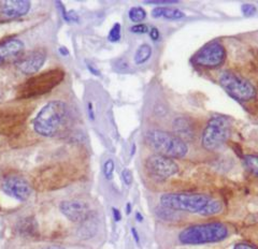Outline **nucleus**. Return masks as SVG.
<instances>
[{
  "mask_svg": "<svg viewBox=\"0 0 258 249\" xmlns=\"http://www.w3.org/2000/svg\"><path fill=\"white\" fill-rule=\"evenodd\" d=\"M68 112L69 108L63 101L54 100L46 103L32 122L35 132L44 138L55 136L66 123Z\"/></svg>",
  "mask_w": 258,
  "mask_h": 249,
  "instance_id": "nucleus-1",
  "label": "nucleus"
},
{
  "mask_svg": "<svg viewBox=\"0 0 258 249\" xmlns=\"http://www.w3.org/2000/svg\"><path fill=\"white\" fill-rule=\"evenodd\" d=\"M229 234V230L222 222L194 224L185 228L179 234L180 243L184 245H201L219 243Z\"/></svg>",
  "mask_w": 258,
  "mask_h": 249,
  "instance_id": "nucleus-2",
  "label": "nucleus"
},
{
  "mask_svg": "<svg viewBox=\"0 0 258 249\" xmlns=\"http://www.w3.org/2000/svg\"><path fill=\"white\" fill-rule=\"evenodd\" d=\"M145 142L157 151V154L168 158H183L188 152L187 144L179 135L164 130L152 129L145 132Z\"/></svg>",
  "mask_w": 258,
  "mask_h": 249,
  "instance_id": "nucleus-3",
  "label": "nucleus"
},
{
  "mask_svg": "<svg viewBox=\"0 0 258 249\" xmlns=\"http://www.w3.org/2000/svg\"><path fill=\"white\" fill-rule=\"evenodd\" d=\"M64 78V71L56 68L30 77L20 86L18 97L20 99H30L45 95L58 86Z\"/></svg>",
  "mask_w": 258,
  "mask_h": 249,
  "instance_id": "nucleus-4",
  "label": "nucleus"
},
{
  "mask_svg": "<svg viewBox=\"0 0 258 249\" xmlns=\"http://www.w3.org/2000/svg\"><path fill=\"white\" fill-rule=\"evenodd\" d=\"M210 200H211V198L203 194L175 192V194H165L161 196L160 205L175 212L199 214Z\"/></svg>",
  "mask_w": 258,
  "mask_h": 249,
  "instance_id": "nucleus-5",
  "label": "nucleus"
},
{
  "mask_svg": "<svg viewBox=\"0 0 258 249\" xmlns=\"http://www.w3.org/2000/svg\"><path fill=\"white\" fill-rule=\"evenodd\" d=\"M231 133V124L229 119L222 115H215L209 122L201 135V144L209 151L216 150L224 143L227 142Z\"/></svg>",
  "mask_w": 258,
  "mask_h": 249,
  "instance_id": "nucleus-6",
  "label": "nucleus"
},
{
  "mask_svg": "<svg viewBox=\"0 0 258 249\" xmlns=\"http://www.w3.org/2000/svg\"><path fill=\"white\" fill-rule=\"evenodd\" d=\"M220 83L226 92L239 100L248 101L256 97L257 92L254 85L231 71L223 72L220 76Z\"/></svg>",
  "mask_w": 258,
  "mask_h": 249,
  "instance_id": "nucleus-7",
  "label": "nucleus"
},
{
  "mask_svg": "<svg viewBox=\"0 0 258 249\" xmlns=\"http://www.w3.org/2000/svg\"><path fill=\"white\" fill-rule=\"evenodd\" d=\"M145 170L152 179L166 181L179 172V165L171 158L154 154L145 160Z\"/></svg>",
  "mask_w": 258,
  "mask_h": 249,
  "instance_id": "nucleus-8",
  "label": "nucleus"
},
{
  "mask_svg": "<svg viewBox=\"0 0 258 249\" xmlns=\"http://www.w3.org/2000/svg\"><path fill=\"white\" fill-rule=\"evenodd\" d=\"M226 59L225 47L219 42H211L204 46L194 57V61L200 67L217 68Z\"/></svg>",
  "mask_w": 258,
  "mask_h": 249,
  "instance_id": "nucleus-9",
  "label": "nucleus"
},
{
  "mask_svg": "<svg viewBox=\"0 0 258 249\" xmlns=\"http://www.w3.org/2000/svg\"><path fill=\"white\" fill-rule=\"evenodd\" d=\"M60 213L72 222H84L91 215V208L84 201L67 200L59 205Z\"/></svg>",
  "mask_w": 258,
  "mask_h": 249,
  "instance_id": "nucleus-10",
  "label": "nucleus"
},
{
  "mask_svg": "<svg viewBox=\"0 0 258 249\" xmlns=\"http://www.w3.org/2000/svg\"><path fill=\"white\" fill-rule=\"evenodd\" d=\"M2 187L6 195L21 201V202L26 201L31 194V187L29 183L25 179L16 175H11L6 178L3 182Z\"/></svg>",
  "mask_w": 258,
  "mask_h": 249,
  "instance_id": "nucleus-11",
  "label": "nucleus"
},
{
  "mask_svg": "<svg viewBox=\"0 0 258 249\" xmlns=\"http://www.w3.org/2000/svg\"><path fill=\"white\" fill-rule=\"evenodd\" d=\"M46 60V53L42 50H37L28 53L25 57H22L18 61V69L23 74L31 75L43 67Z\"/></svg>",
  "mask_w": 258,
  "mask_h": 249,
  "instance_id": "nucleus-12",
  "label": "nucleus"
},
{
  "mask_svg": "<svg viewBox=\"0 0 258 249\" xmlns=\"http://www.w3.org/2000/svg\"><path fill=\"white\" fill-rule=\"evenodd\" d=\"M30 2L28 0H9L0 2V13L6 18L16 19L26 15L30 10Z\"/></svg>",
  "mask_w": 258,
  "mask_h": 249,
  "instance_id": "nucleus-13",
  "label": "nucleus"
},
{
  "mask_svg": "<svg viewBox=\"0 0 258 249\" xmlns=\"http://www.w3.org/2000/svg\"><path fill=\"white\" fill-rule=\"evenodd\" d=\"M24 51V43L20 39H10L0 43V66L13 58L19 57Z\"/></svg>",
  "mask_w": 258,
  "mask_h": 249,
  "instance_id": "nucleus-14",
  "label": "nucleus"
},
{
  "mask_svg": "<svg viewBox=\"0 0 258 249\" xmlns=\"http://www.w3.org/2000/svg\"><path fill=\"white\" fill-rule=\"evenodd\" d=\"M186 17L183 11L175 9V8H169V7H157L155 9L152 10V18L154 19H161L164 18L166 20H181Z\"/></svg>",
  "mask_w": 258,
  "mask_h": 249,
  "instance_id": "nucleus-15",
  "label": "nucleus"
},
{
  "mask_svg": "<svg viewBox=\"0 0 258 249\" xmlns=\"http://www.w3.org/2000/svg\"><path fill=\"white\" fill-rule=\"evenodd\" d=\"M153 54V49L152 46L148 43H143L141 44L138 49H137L135 56H134V61L136 63V66H142L144 63H147Z\"/></svg>",
  "mask_w": 258,
  "mask_h": 249,
  "instance_id": "nucleus-16",
  "label": "nucleus"
},
{
  "mask_svg": "<svg viewBox=\"0 0 258 249\" xmlns=\"http://www.w3.org/2000/svg\"><path fill=\"white\" fill-rule=\"evenodd\" d=\"M174 128L182 140H184L185 136H188L191 133V127L188 124V120L185 118H177L174 122Z\"/></svg>",
  "mask_w": 258,
  "mask_h": 249,
  "instance_id": "nucleus-17",
  "label": "nucleus"
},
{
  "mask_svg": "<svg viewBox=\"0 0 258 249\" xmlns=\"http://www.w3.org/2000/svg\"><path fill=\"white\" fill-rule=\"evenodd\" d=\"M222 210H223L222 202H220V201H217V200L211 199L199 214L203 216H212V215H216V214L221 213Z\"/></svg>",
  "mask_w": 258,
  "mask_h": 249,
  "instance_id": "nucleus-18",
  "label": "nucleus"
},
{
  "mask_svg": "<svg viewBox=\"0 0 258 249\" xmlns=\"http://www.w3.org/2000/svg\"><path fill=\"white\" fill-rule=\"evenodd\" d=\"M128 18L132 22L140 24L147 19V11H145L142 7H133L132 9L128 11Z\"/></svg>",
  "mask_w": 258,
  "mask_h": 249,
  "instance_id": "nucleus-19",
  "label": "nucleus"
},
{
  "mask_svg": "<svg viewBox=\"0 0 258 249\" xmlns=\"http://www.w3.org/2000/svg\"><path fill=\"white\" fill-rule=\"evenodd\" d=\"M243 161L247 170L254 176H256V178H258V156L245 155L243 158Z\"/></svg>",
  "mask_w": 258,
  "mask_h": 249,
  "instance_id": "nucleus-20",
  "label": "nucleus"
},
{
  "mask_svg": "<svg viewBox=\"0 0 258 249\" xmlns=\"http://www.w3.org/2000/svg\"><path fill=\"white\" fill-rule=\"evenodd\" d=\"M156 215L159 217V218L164 219V220H175L177 218V215L175 211L169 210L167 207L164 206H159L155 210Z\"/></svg>",
  "mask_w": 258,
  "mask_h": 249,
  "instance_id": "nucleus-21",
  "label": "nucleus"
},
{
  "mask_svg": "<svg viewBox=\"0 0 258 249\" xmlns=\"http://www.w3.org/2000/svg\"><path fill=\"white\" fill-rule=\"evenodd\" d=\"M120 39H122V25L119 23H115L109 31L108 40L112 43H117Z\"/></svg>",
  "mask_w": 258,
  "mask_h": 249,
  "instance_id": "nucleus-22",
  "label": "nucleus"
},
{
  "mask_svg": "<svg viewBox=\"0 0 258 249\" xmlns=\"http://www.w3.org/2000/svg\"><path fill=\"white\" fill-rule=\"evenodd\" d=\"M56 4L58 5V8H59V10L62 15V19L67 23H79L80 22L79 15L75 11H66V9H64V7L62 6L61 3L57 2Z\"/></svg>",
  "mask_w": 258,
  "mask_h": 249,
  "instance_id": "nucleus-23",
  "label": "nucleus"
},
{
  "mask_svg": "<svg viewBox=\"0 0 258 249\" xmlns=\"http://www.w3.org/2000/svg\"><path fill=\"white\" fill-rule=\"evenodd\" d=\"M114 170H115V163L113 159H107L103 163V169H102V173L104 179L107 181H111L113 179V175H114Z\"/></svg>",
  "mask_w": 258,
  "mask_h": 249,
  "instance_id": "nucleus-24",
  "label": "nucleus"
},
{
  "mask_svg": "<svg viewBox=\"0 0 258 249\" xmlns=\"http://www.w3.org/2000/svg\"><path fill=\"white\" fill-rule=\"evenodd\" d=\"M114 68L117 72H120V73H126V72L131 70V65L125 59L120 58L114 61Z\"/></svg>",
  "mask_w": 258,
  "mask_h": 249,
  "instance_id": "nucleus-25",
  "label": "nucleus"
},
{
  "mask_svg": "<svg viewBox=\"0 0 258 249\" xmlns=\"http://www.w3.org/2000/svg\"><path fill=\"white\" fill-rule=\"evenodd\" d=\"M131 31L133 34H136V35H144V34H148L150 29H149L148 25L140 23V24H135L134 26H132Z\"/></svg>",
  "mask_w": 258,
  "mask_h": 249,
  "instance_id": "nucleus-26",
  "label": "nucleus"
},
{
  "mask_svg": "<svg viewBox=\"0 0 258 249\" xmlns=\"http://www.w3.org/2000/svg\"><path fill=\"white\" fill-rule=\"evenodd\" d=\"M122 180L126 186H131L134 182V175L133 172L129 169H124L122 171Z\"/></svg>",
  "mask_w": 258,
  "mask_h": 249,
  "instance_id": "nucleus-27",
  "label": "nucleus"
},
{
  "mask_svg": "<svg viewBox=\"0 0 258 249\" xmlns=\"http://www.w3.org/2000/svg\"><path fill=\"white\" fill-rule=\"evenodd\" d=\"M179 2L177 0H148V2H144L145 5H174Z\"/></svg>",
  "mask_w": 258,
  "mask_h": 249,
  "instance_id": "nucleus-28",
  "label": "nucleus"
},
{
  "mask_svg": "<svg viewBox=\"0 0 258 249\" xmlns=\"http://www.w3.org/2000/svg\"><path fill=\"white\" fill-rule=\"evenodd\" d=\"M241 10L246 17H251V15L256 13V8L253 5H243L241 7Z\"/></svg>",
  "mask_w": 258,
  "mask_h": 249,
  "instance_id": "nucleus-29",
  "label": "nucleus"
},
{
  "mask_svg": "<svg viewBox=\"0 0 258 249\" xmlns=\"http://www.w3.org/2000/svg\"><path fill=\"white\" fill-rule=\"evenodd\" d=\"M149 34H150V38H151L154 42L158 41V40L160 39V33H159L158 28H156V27H152V28L150 29V31H149Z\"/></svg>",
  "mask_w": 258,
  "mask_h": 249,
  "instance_id": "nucleus-30",
  "label": "nucleus"
},
{
  "mask_svg": "<svg viewBox=\"0 0 258 249\" xmlns=\"http://www.w3.org/2000/svg\"><path fill=\"white\" fill-rule=\"evenodd\" d=\"M112 216L116 222H119L122 220V214H120V211L117 210L116 207H112Z\"/></svg>",
  "mask_w": 258,
  "mask_h": 249,
  "instance_id": "nucleus-31",
  "label": "nucleus"
},
{
  "mask_svg": "<svg viewBox=\"0 0 258 249\" xmlns=\"http://www.w3.org/2000/svg\"><path fill=\"white\" fill-rule=\"evenodd\" d=\"M233 249H257V248L251 244H247V243H239V244L235 245Z\"/></svg>",
  "mask_w": 258,
  "mask_h": 249,
  "instance_id": "nucleus-32",
  "label": "nucleus"
},
{
  "mask_svg": "<svg viewBox=\"0 0 258 249\" xmlns=\"http://www.w3.org/2000/svg\"><path fill=\"white\" fill-rule=\"evenodd\" d=\"M87 113H88V116H90L91 120H94V119H95L94 106H93L92 102H88V104H87Z\"/></svg>",
  "mask_w": 258,
  "mask_h": 249,
  "instance_id": "nucleus-33",
  "label": "nucleus"
},
{
  "mask_svg": "<svg viewBox=\"0 0 258 249\" xmlns=\"http://www.w3.org/2000/svg\"><path fill=\"white\" fill-rule=\"evenodd\" d=\"M132 234H133V237H134V239H135V242L137 243V244H139L140 243V236H139V234H138V231L136 230V228H132Z\"/></svg>",
  "mask_w": 258,
  "mask_h": 249,
  "instance_id": "nucleus-34",
  "label": "nucleus"
},
{
  "mask_svg": "<svg viewBox=\"0 0 258 249\" xmlns=\"http://www.w3.org/2000/svg\"><path fill=\"white\" fill-rule=\"evenodd\" d=\"M87 68H88V70H90V72L92 74H94V75H97V76H100V71L97 69V68H95L94 66H92V65H88L87 66Z\"/></svg>",
  "mask_w": 258,
  "mask_h": 249,
  "instance_id": "nucleus-35",
  "label": "nucleus"
},
{
  "mask_svg": "<svg viewBox=\"0 0 258 249\" xmlns=\"http://www.w3.org/2000/svg\"><path fill=\"white\" fill-rule=\"evenodd\" d=\"M58 51L62 56H68L69 55V51L67 50V47H64V46H60Z\"/></svg>",
  "mask_w": 258,
  "mask_h": 249,
  "instance_id": "nucleus-36",
  "label": "nucleus"
},
{
  "mask_svg": "<svg viewBox=\"0 0 258 249\" xmlns=\"http://www.w3.org/2000/svg\"><path fill=\"white\" fill-rule=\"evenodd\" d=\"M132 211H133V205H132V203H131V202H127V204H126V214L129 215V214L132 213Z\"/></svg>",
  "mask_w": 258,
  "mask_h": 249,
  "instance_id": "nucleus-37",
  "label": "nucleus"
},
{
  "mask_svg": "<svg viewBox=\"0 0 258 249\" xmlns=\"http://www.w3.org/2000/svg\"><path fill=\"white\" fill-rule=\"evenodd\" d=\"M136 219H137V221H139V222L143 221V216L140 212H136Z\"/></svg>",
  "mask_w": 258,
  "mask_h": 249,
  "instance_id": "nucleus-38",
  "label": "nucleus"
},
{
  "mask_svg": "<svg viewBox=\"0 0 258 249\" xmlns=\"http://www.w3.org/2000/svg\"><path fill=\"white\" fill-rule=\"evenodd\" d=\"M41 249H66L63 248L61 246H57V245H53V246H46V247H43Z\"/></svg>",
  "mask_w": 258,
  "mask_h": 249,
  "instance_id": "nucleus-39",
  "label": "nucleus"
},
{
  "mask_svg": "<svg viewBox=\"0 0 258 249\" xmlns=\"http://www.w3.org/2000/svg\"><path fill=\"white\" fill-rule=\"evenodd\" d=\"M135 150H136V145L134 144V145H133V151H132V155H134V154H135Z\"/></svg>",
  "mask_w": 258,
  "mask_h": 249,
  "instance_id": "nucleus-40",
  "label": "nucleus"
}]
</instances>
